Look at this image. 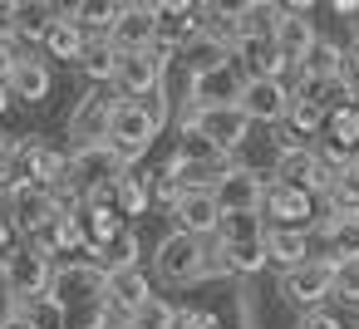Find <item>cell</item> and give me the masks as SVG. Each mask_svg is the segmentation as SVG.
<instances>
[{
    "label": "cell",
    "instance_id": "26",
    "mask_svg": "<svg viewBox=\"0 0 359 329\" xmlns=\"http://www.w3.org/2000/svg\"><path fill=\"white\" fill-rule=\"evenodd\" d=\"M325 138H330V153L359 158V104H334L325 118Z\"/></svg>",
    "mask_w": 359,
    "mask_h": 329
},
{
    "label": "cell",
    "instance_id": "6",
    "mask_svg": "<svg viewBox=\"0 0 359 329\" xmlns=\"http://www.w3.org/2000/svg\"><path fill=\"white\" fill-rule=\"evenodd\" d=\"M60 211H69V206H60L55 192H45V187H35V182H25V177H15V182L6 187V216L15 221L20 236H40Z\"/></svg>",
    "mask_w": 359,
    "mask_h": 329
},
{
    "label": "cell",
    "instance_id": "2",
    "mask_svg": "<svg viewBox=\"0 0 359 329\" xmlns=\"http://www.w3.org/2000/svg\"><path fill=\"white\" fill-rule=\"evenodd\" d=\"M163 123H168V104H163V94H158V104H118L114 108V123H109V148L133 167L138 158H148V148L158 143V133H163Z\"/></svg>",
    "mask_w": 359,
    "mask_h": 329
},
{
    "label": "cell",
    "instance_id": "42",
    "mask_svg": "<svg viewBox=\"0 0 359 329\" xmlns=\"http://www.w3.org/2000/svg\"><path fill=\"white\" fill-rule=\"evenodd\" d=\"M15 15H20V6L0 0V40H15Z\"/></svg>",
    "mask_w": 359,
    "mask_h": 329
},
{
    "label": "cell",
    "instance_id": "39",
    "mask_svg": "<svg viewBox=\"0 0 359 329\" xmlns=\"http://www.w3.org/2000/svg\"><path fill=\"white\" fill-rule=\"evenodd\" d=\"M177 329H226L212 309H197V304H187V309H177Z\"/></svg>",
    "mask_w": 359,
    "mask_h": 329
},
{
    "label": "cell",
    "instance_id": "40",
    "mask_svg": "<svg viewBox=\"0 0 359 329\" xmlns=\"http://www.w3.org/2000/svg\"><path fill=\"white\" fill-rule=\"evenodd\" d=\"M20 162V138H11V133H0V182L11 177V167ZM11 187V182H6Z\"/></svg>",
    "mask_w": 359,
    "mask_h": 329
},
{
    "label": "cell",
    "instance_id": "16",
    "mask_svg": "<svg viewBox=\"0 0 359 329\" xmlns=\"http://www.w3.org/2000/svg\"><path fill=\"white\" fill-rule=\"evenodd\" d=\"M276 182H290L305 192H330V167L315 148H285L276 158Z\"/></svg>",
    "mask_w": 359,
    "mask_h": 329
},
{
    "label": "cell",
    "instance_id": "29",
    "mask_svg": "<svg viewBox=\"0 0 359 329\" xmlns=\"http://www.w3.org/2000/svg\"><path fill=\"white\" fill-rule=\"evenodd\" d=\"M325 246H330V260L334 265H349L359 260V216H325Z\"/></svg>",
    "mask_w": 359,
    "mask_h": 329
},
{
    "label": "cell",
    "instance_id": "32",
    "mask_svg": "<svg viewBox=\"0 0 359 329\" xmlns=\"http://www.w3.org/2000/svg\"><path fill=\"white\" fill-rule=\"evenodd\" d=\"M222 251H226V265H231V275H256V270H266L271 265V251H266V236L261 241H236V246H226V241H217Z\"/></svg>",
    "mask_w": 359,
    "mask_h": 329
},
{
    "label": "cell",
    "instance_id": "28",
    "mask_svg": "<svg viewBox=\"0 0 359 329\" xmlns=\"http://www.w3.org/2000/svg\"><path fill=\"white\" fill-rule=\"evenodd\" d=\"M118 59H123V55L114 50V40L99 35V40H89L84 55H79V74L94 79V84H114V79H118Z\"/></svg>",
    "mask_w": 359,
    "mask_h": 329
},
{
    "label": "cell",
    "instance_id": "30",
    "mask_svg": "<svg viewBox=\"0 0 359 329\" xmlns=\"http://www.w3.org/2000/svg\"><path fill=\"white\" fill-rule=\"evenodd\" d=\"M118 10H123V6H114V0H79V6H69L65 15H69L89 40H99V35H109V30H114Z\"/></svg>",
    "mask_w": 359,
    "mask_h": 329
},
{
    "label": "cell",
    "instance_id": "1",
    "mask_svg": "<svg viewBox=\"0 0 359 329\" xmlns=\"http://www.w3.org/2000/svg\"><path fill=\"white\" fill-rule=\"evenodd\" d=\"M123 177H133L128 162L104 143V148H74L69 153V182L65 187H69V197L79 206H89V202H114Z\"/></svg>",
    "mask_w": 359,
    "mask_h": 329
},
{
    "label": "cell",
    "instance_id": "37",
    "mask_svg": "<svg viewBox=\"0 0 359 329\" xmlns=\"http://www.w3.org/2000/svg\"><path fill=\"white\" fill-rule=\"evenodd\" d=\"M133 324H143V329H177V304H168L163 295H153V300L133 314Z\"/></svg>",
    "mask_w": 359,
    "mask_h": 329
},
{
    "label": "cell",
    "instance_id": "31",
    "mask_svg": "<svg viewBox=\"0 0 359 329\" xmlns=\"http://www.w3.org/2000/svg\"><path fill=\"white\" fill-rule=\"evenodd\" d=\"M84 45H89V35H84L69 15H60V20L50 25V35H45V55H50V59H69V64H79Z\"/></svg>",
    "mask_w": 359,
    "mask_h": 329
},
{
    "label": "cell",
    "instance_id": "5",
    "mask_svg": "<svg viewBox=\"0 0 359 329\" xmlns=\"http://www.w3.org/2000/svg\"><path fill=\"white\" fill-rule=\"evenodd\" d=\"M0 285L11 290V300H15V304H30V300L50 295V285H55L50 255H45V251H35L30 241H25V246H15L6 260H0Z\"/></svg>",
    "mask_w": 359,
    "mask_h": 329
},
{
    "label": "cell",
    "instance_id": "47",
    "mask_svg": "<svg viewBox=\"0 0 359 329\" xmlns=\"http://www.w3.org/2000/svg\"><path fill=\"white\" fill-rule=\"evenodd\" d=\"M118 329H143V324H133V319H118Z\"/></svg>",
    "mask_w": 359,
    "mask_h": 329
},
{
    "label": "cell",
    "instance_id": "45",
    "mask_svg": "<svg viewBox=\"0 0 359 329\" xmlns=\"http://www.w3.org/2000/svg\"><path fill=\"white\" fill-rule=\"evenodd\" d=\"M11 108V89H6V79H0V113Z\"/></svg>",
    "mask_w": 359,
    "mask_h": 329
},
{
    "label": "cell",
    "instance_id": "14",
    "mask_svg": "<svg viewBox=\"0 0 359 329\" xmlns=\"http://www.w3.org/2000/svg\"><path fill=\"white\" fill-rule=\"evenodd\" d=\"M114 99L109 94H84L79 99V108L69 113V138H74V148H104L109 143V123H114Z\"/></svg>",
    "mask_w": 359,
    "mask_h": 329
},
{
    "label": "cell",
    "instance_id": "10",
    "mask_svg": "<svg viewBox=\"0 0 359 329\" xmlns=\"http://www.w3.org/2000/svg\"><path fill=\"white\" fill-rule=\"evenodd\" d=\"M50 295H55L65 309H69L74 300H79V304H104V300H109V265H104V260H79V265H65V270H55Z\"/></svg>",
    "mask_w": 359,
    "mask_h": 329
},
{
    "label": "cell",
    "instance_id": "9",
    "mask_svg": "<svg viewBox=\"0 0 359 329\" xmlns=\"http://www.w3.org/2000/svg\"><path fill=\"white\" fill-rule=\"evenodd\" d=\"M217 206H222V216H261L266 211V177L256 172V167H226L222 172V182H217Z\"/></svg>",
    "mask_w": 359,
    "mask_h": 329
},
{
    "label": "cell",
    "instance_id": "17",
    "mask_svg": "<svg viewBox=\"0 0 359 329\" xmlns=\"http://www.w3.org/2000/svg\"><path fill=\"white\" fill-rule=\"evenodd\" d=\"M266 216H271L280 231H305V221L315 216V197H310L305 187L271 182V187H266Z\"/></svg>",
    "mask_w": 359,
    "mask_h": 329
},
{
    "label": "cell",
    "instance_id": "33",
    "mask_svg": "<svg viewBox=\"0 0 359 329\" xmlns=\"http://www.w3.org/2000/svg\"><path fill=\"white\" fill-rule=\"evenodd\" d=\"M15 314H20L30 329H65V324H69V309H65L55 295H40V300H30V304H15Z\"/></svg>",
    "mask_w": 359,
    "mask_h": 329
},
{
    "label": "cell",
    "instance_id": "13",
    "mask_svg": "<svg viewBox=\"0 0 359 329\" xmlns=\"http://www.w3.org/2000/svg\"><path fill=\"white\" fill-rule=\"evenodd\" d=\"M177 59H182V69H187V79H207V74L231 69L236 45H231L222 30H202L192 45H182V50H177Z\"/></svg>",
    "mask_w": 359,
    "mask_h": 329
},
{
    "label": "cell",
    "instance_id": "7",
    "mask_svg": "<svg viewBox=\"0 0 359 329\" xmlns=\"http://www.w3.org/2000/svg\"><path fill=\"white\" fill-rule=\"evenodd\" d=\"M168 64H172V50H163V45H153V50H143V55H123L114 84L123 89L128 104H143V99L163 94V74H168Z\"/></svg>",
    "mask_w": 359,
    "mask_h": 329
},
{
    "label": "cell",
    "instance_id": "12",
    "mask_svg": "<svg viewBox=\"0 0 359 329\" xmlns=\"http://www.w3.org/2000/svg\"><path fill=\"white\" fill-rule=\"evenodd\" d=\"M109 40H114L118 55H143V50H153V45L163 40V10H158V6H123L118 20H114V30H109Z\"/></svg>",
    "mask_w": 359,
    "mask_h": 329
},
{
    "label": "cell",
    "instance_id": "21",
    "mask_svg": "<svg viewBox=\"0 0 359 329\" xmlns=\"http://www.w3.org/2000/svg\"><path fill=\"white\" fill-rule=\"evenodd\" d=\"M6 89H11V99H20V104H45V99H50V89H55V74H50V64H45V59L20 55V64L11 69Z\"/></svg>",
    "mask_w": 359,
    "mask_h": 329
},
{
    "label": "cell",
    "instance_id": "36",
    "mask_svg": "<svg viewBox=\"0 0 359 329\" xmlns=\"http://www.w3.org/2000/svg\"><path fill=\"white\" fill-rule=\"evenodd\" d=\"M261 236H266L261 216H222V231H217V241H226V246H236V241H261Z\"/></svg>",
    "mask_w": 359,
    "mask_h": 329
},
{
    "label": "cell",
    "instance_id": "43",
    "mask_svg": "<svg viewBox=\"0 0 359 329\" xmlns=\"http://www.w3.org/2000/svg\"><path fill=\"white\" fill-rule=\"evenodd\" d=\"M20 64V55H15V45L11 40H0V79H11V69Z\"/></svg>",
    "mask_w": 359,
    "mask_h": 329
},
{
    "label": "cell",
    "instance_id": "24",
    "mask_svg": "<svg viewBox=\"0 0 359 329\" xmlns=\"http://www.w3.org/2000/svg\"><path fill=\"white\" fill-rule=\"evenodd\" d=\"M241 84L236 69H222V74H207V79H187V104L197 108H222V104H236L241 99Z\"/></svg>",
    "mask_w": 359,
    "mask_h": 329
},
{
    "label": "cell",
    "instance_id": "22",
    "mask_svg": "<svg viewBox=\"0 0 359 329\" xmlns=\"http://www.w3.org/2000/svg\"><path fill=\"white\" fill-rule=\"evenodd\" d=\"M349 74V55L334 45V40H315L310 45V55H305V64H300V79H315V84H339Z\"/></svg>",
    "mask_w": 359,
    "mask_h": 329
},
{
    "label": "cell",
    "instance_id": "4",
    "mask_svg": "<svg viewBox=\"0 0 359 329\" xmlns=\"http://www.w3.org/2000/svg\"><path fill=\"white\" fill-rule=\"evenodd\" d=\"M153 270L163 285H197L207 280V241L187 236V231H168L153 251Z\"/></svg>",
    "mask_w": 359,
    "mask_h": 329
},
{
    "label": "cell",
    "instance_id": "25",
    "mask_svg": "<svg viewBox=\"0 0 359 329\" xmlns=\"http://www.w3.org/2000/svg\"><path fill=\"white\" fill-rule=\"evenodd\" d=\"M266 251H271V265H280L285 275H290V270H300L305 260H315V255H310V236H305V231H280V226H271V231H266Z\"/></svg>",
    "mask_w": 359,
    "mask_h": 329
},
{
    "label": "cell",
    "instance_id": "3",
    "mask_svg": "<svg viewBox=\"0 0 359 329\" xmlns=\"http://www.w3.org/2000/svg\"><path fill=\"white\" fill-rule=\"evenodd\" d=\"M251 118L236 108V104H222V108H197V104H187L182 108V138H202V143H212L222 158L226 153H236V148H246L251 143Z\"/></svg>",
    "mask_w": 359,
    "mask_h": 329
},
{
    "label": "cell",
    "instance_id": "38",
    "mask_svg": "<svg viewBox=\"0 0 359 329\" xmlns=\"http://www.w3.org/2000/svg\"><path fill=\"white\" fill-rule=\"evenodd\" d=\"M334 300H344V304H354V309H359V260L334 265Z\"/></svg>",
    "mask_w": 359,
    "mask_h": 329
},
{
    "label": "cell",
    "instance_id": "18",
    "mask_svg": "<svg viewBox=\"0 0 359 329\" xmlns=\"http://www.w3.org/2000/svg\"><path fill=\"white\" fill-rule=\"evenodd\" d=\"M153 300V280L143 265H123V270H109V309H118V319H133L143 304Z\"/></svg>",
    "mask_w": 359,
    "mask_h": 329
},
{
    "label": "cell",
    "instance_id": "11",
    "mask_svg": "<svg viewBox=\"0 0 359 329\" xmlns=\"http://www.w3.org/2000/svg\"><path fill=\"white\" fill-rule=\"evenodd\" d=\"M236 108L251 118V123H285L290 108H295V89H285V79H246L241 84V99Z\"/></svg>",
    "mask_w": 359,
    "mask_h": 329
},
{
    "label": "cell",
    "instance_id": "46",
    "mask_svg": "<svg viewBox=\"0 0 359 329\" xmlns=\"http://www.w3.org/2000/svg\"><path fill=\"white\" fill-rule=\"evenodd\" d=\"M349 74L359 79V40H354V55H349Z\"/></svg>",
    "mask_w": 359,
    "mask_h": 329
},
{
    "label": "cell",
    "instance_id": "27",
    "mask_svg": "<svg viewBox=\"0 0 359 329\" xmlns=\"http://www.w3.org/2000/svg\"><path fill=\"white\" fill-rule=\"evenodd\" d=\"M330 211L334 216H359V158H349V162H339L334 172H330Z\"/></svg>",
    "mask_w": 359,
    "mask_h": 329
},
{
    "label": "cell",
    "instance_id": "23",
    "mask_svg": "<svg viewBox=\"0 0 359 329\" xmlns=\"http://www.w3.org/2000/svg\"><path fill=\"white\" fill-rule=\"evenodd\" d=\"M320 35H315V25L310 20H300L295 10H285L280 15V25H276V50H280V59L290 64V69H300L305 64V55H310V45H315Z\"/></svg>",
    "mask_w": 359,
    "mask_h": 329
},
{
    "label": "cell",
    "instance_id": "15",
    "mask_svg": "<svg viewBox=\"0 0 359 329\" xmlns=\"http://www.w3.org/2000/svg\"><path fill=\"white\" fill-rule=\"evenodd\" d=\"M172 231H187V236H197V241L217 236V231H222V206H217V197H212V192H182V197L172 202Z\"/></svg>",
    "mask_w": 359,
    "mask_h": 329
},
{
    "label": "cell",
    "instance_id": "34",
    "mask_svg": "<svg viewBox=\"0 0 359 329\" xmlns=\"http://www.w3.org/2000/svg\"><path fill=\"white\" fill-rule=\"evenodd\" d=\"M60 15H65V10H55V6H20V15H15V35L45 45V35H50V25H55Z\"/></svg>",
    "mask_w": 359,
    "mask_h": 329
},
{
    "label": "cell",
    "instance_id": "44",
    "mask_svg": "<svg viewBox=\"0 0 359 329\" xmlns=\"http://www.w3.org/2000/svg\"><path fill=\"white\" fill-rule=\"evenodd\" d=\"M334 15H359V0H334Z\"/></svg>",
    "mask_w": 359,
    "mask_h": 329
},
{
    "label": "cell",
    "instance_id": "35",
    "mask_svg": "<svg viewBox=\"0 0 359 329\" xmlns=\"http://www.w3.org/2000/svg\"><path fill=\"white\" fill-rule=\"evenodd\" d=\"M114 206H118V216H143L153 206V187L143 177H123L118 192H114Z\"/></svg>",
    "mask_w": 359,
    "mask_h": 329
},
{
    "label": "cell",
    "instance_id": "48",
    "mask_svg": "<svg viewBox=\"0 0 359 329\" xmlns=\"http://www.w3.org/2000/svg\"><path fill=\"white\" fill-rule=\"evenodd\" d=\"M94 329H109V319H99V324H94Z\"/></svg>",
    "mask_w": 359,
    "mask_h": 329
},
{
    "label": "cell",
    "instance_id": "8",
    "mask_svg": "<svg viewBox=\"0 0 359 329\" xmlns=\"http://www.w3.org/2000/svg\"><path fill=\"white\" fill-rule=\"evenodd\" d=\"M280 295H285L300 314L325 309V300H334V260L320 255V260H305L300 270L280 275Z\"/></svg>",
    "mask_w": 359,
    "mask_h": 329
},
{
    "label": "cell",
    "instance_id": "41",
    "mask_svg": "<svg viewBox=\"0 0 359 329\" xmlns=\"http://www.w3.org/2000/svg\"><path fill=\"white\" fill-rule=\"evenodd\" d=\"M295 329H344V319L339 314H330V309H310V314H300V324Z\"/></svg>",
    "mask_w": 359,
    "mask_h": 329
},
{
    "label": "cell",
    "instance_id": "20",
    "mask_svg": "<svg viewBox=\"0 0 359 329\" xmlns=\"http://www.w3.org/2000/svg\"><path fill=\"white\" fill-rule=\"evenodd\" d=\"M123 216H118V206L114 202H89L84 206V236H89V246H84V255H109L118 241H123Z\"/></svg>",
    "mask_w": 359,
    "mask_h": 329
},
{
    "label": "cell",
    "instance_id": "19",
    "mask_svg": "<svg viewBox=\"0 0 359 329\" xmlns=\"http://www.w3.org/2000/svg\"><path fill=\"white\" fill-rule=\"evenodd\" d=\"M20 167H25V182H35L45 192L69 182V158L50 143H20Z\"/></svg>",
    "mask_w": 359,
    "mask_h": 329
}]
</instances>
